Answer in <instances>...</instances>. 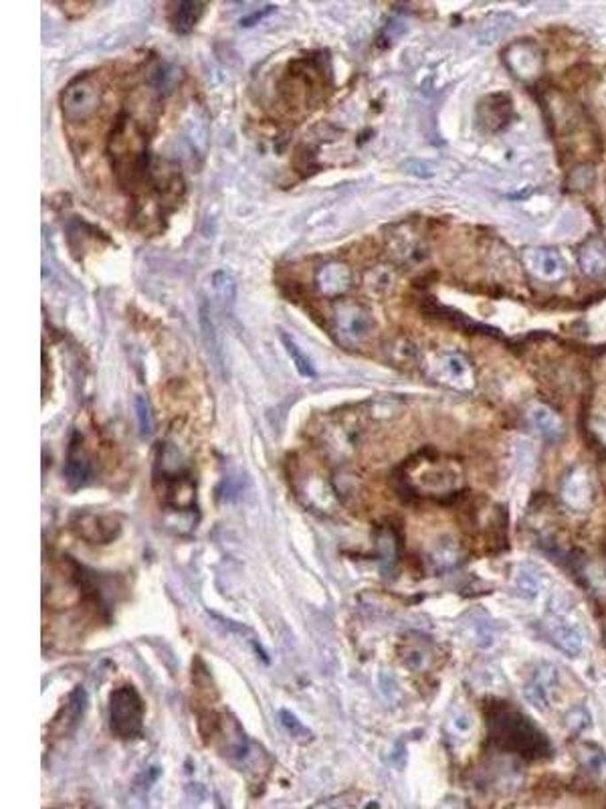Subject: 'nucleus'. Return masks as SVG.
<instances>
[{
	"mask_svg": "<svg viewBox=\"0 0 606 809\" xmlns=\"http://www.w3.org/2000/svg\"><path fill=\"white\" fill-rule=\"evenodd\" d=\"M107 154L112 158L115 175L120 177L126 189H132L142 183L148 170V140L142 128L129 118L121 115L110 134Z\"/></svg>",
	"mask_w": 606,
	"mask_h": 809,
	"instance_id": "f257e3e1",
	"label": "nucleus"
},
{
	"mask_svg": "<svg viewBox=\"0 0 606 809\" xmlns=\"http://www.w3.org/2000/svg\"><path fill=\"white\" fill-rule=\"evenodd\" d=\"M404 474L408 478V488L424 496L447 494L457 483V469L449 467L435 455H421V458L410 461V469Z\"/></svg>",
	"mask_w": 606,
	"mask_h": 809,
	"instance_id": "f03ea898",
	"label": "nucleus"
},
{
	"mask_svg": "<svg viewBox=\"0 0 606 809\" xmlns=\"http://www.w3.org/2000/svg\"><path fill=\"white\" fill-rule=\"evenodd\" d=\"M144 706L132 686H121L110 696V728L120 739H136L142 733Z\"/></svg>",
	"mask_w": 606,
	"mask_h": 809,
	"instance_id": "7ed1b4c3",
	"label": "nucleus"
},
{
	"mask_svg": "<svg viewBox=\"0 0 606 809\" xmlns=\"http://www.w3.org/2000/svg\"><path fill=\"white\" fill-rule=\"evenodd\" d=\"M546 633L550 635L554 646L570 660H576L584 652V638L580 627L566 616V611L560 605L552 603L544 617Z\"/></svg>",
	"mask_w": 606,
	"mask_h": 809,
	"instance_id": "20e7f679",
	"label": "nucleus"
},
{
	"mask_svg": "<svg viewBox=\"0 0 606 809\" xmlns=\"http://www.w3.org/2000/svg\"><path fill=\"white\" fill-rule=\"evenodd\" d=\"M99 90L89 79H77L71 82L61 93V110L65 118L71 122H83L97 112Z\"/></svg>",
	"mask_w": 606,
	"mask_h": 809,
	"instance_id": "39448f33",
	"label": "nucleus"
},
{
	"mask_svg": "<svg viewBox=\"0 0 606 809\" xmlns=\"http://www.w3.org/2000/svg\"><path fill=\"white\" fill-rule=\"evenodd\" d=\"M334 330L338 341L346 346L362 342L372 330V318L358 303H338V308L334 310Z\"/></svg>",
	"mask_w": 606,
	"mask_h": 809,
	"instance_id": "423d86ee",
	"label": "nucleus"
},
{
	"mask_svg": "<svg viewBox=\"0 0 606 809\" xmlns=\"http://www.w3.org/2000/svg\"><path fill=\"white\" fill-rule=\"evenodd\" d=\"M558 688L560 672L556 670L552 664H540V666L532 672L528 682L524 686L525 696H528L530 703L536 706L538 711H550Z\"/></svg>",
	"mask_w": 606,
	"mask_h": 809,
	"instance_id": "0eeeda50",
	"label": "nucleus"
},
{
	"mask_svg": "<svg viewBox=\"0 0 606 809\" xmlns=\"http://www.w3.org/2000/svg\"><path fill=\"white\" fill-rule=\"evenodd\" d=\"M524 265L544 281H556L566 276V262L562 253L550 247H528L524 251Z\"/></svg>",
	"mask_w": 606,
	"mask_h": 809,
	"instance_id": "6e6552de",
	"label": "nucleus"
},
{
	"mask_svg": "<svg viewBox=\"0 0 606 809\" xmlns=\"http://www.w3.org/2000/svg\"><path fill=\"white\" fill-rule=\"evenodd\" d=\"M75 532L93 545H105L118 537L121 530L120 518L110 514H82L74 522Z\"/></svg>",
	"mask_w": 606,
	"mask_h": 809,
	"instance_id": "1a4fd4ad",
	"label": "nucleus"
},
{
	"mask_svg": "<svg viewBox=\"0 0 606 809\" xmlns=\"http://www.w3.org/2000/svg\"><path fill=\"white\" fill-rule=\"evenodd\" d=\"M65 478H67L71 488H83L91 478V461L89 453L85 450L83 437L75 433L69 444L67 461H65Z\"/></svg>",
	"mask_w": 606,
	"mask_h": 809,
	"instance_id": "9d476101",
	"label": "nucleus"
},
{
	"mask_svg": "<svg viewBox=\"0 0 606 809\" xmlns=\"http://www.w3.org/2000/svg\"><path fill=\"white\" fill-rule=\"evenodd\" d=\"M562 498L568 506H572L576 510L587 508L590 504V498H593V482H590V475L584 472L582 467L572 469L564 482H562Z\"/></svg>",
	"mask_w": 606,
	"mask_h": 809,
	"instance_id": "9b49d317",
	"label": "nucleus"
},
{
	"mask_svg": "<svg viewBox=\"0 0 606 809\" xmlns=\"http://www.w3.org/2000/svg\"><path fill=\"white\" fill-rule=\"evenodd\" d=\"M317 290L326 295H340L348 292L352 286V271L350 267L340 262H331L322 267L315 276Z\"/></svg>",
	"mask_w": 606,
	"mask_h": 809,
	"instance_id": "f8f14e48",
	"label": "nucleus"
},
{
	"mask_svg": "<svg viewBox=\"0 0 606 809\" xmlns=\"http://www.w3.org/2000/svg\"><path fill=\"white\" fill-rule=\"evenodd\" d=\"M579 265L587 276L598 278L606 273V243L598 237L584 241L579 247Z\"/></svg>",
	"mask_w": 606,
	"mask_h": 809,
	"instance_id": "ddd939ff",
	"label": "nucleus"
},
{
	"mask_svg": "<svg viewBox=\"0 0 606 809\" xmlns=\"http://www.w3.org/2000/svg\"><path fill=\"white\" fill-rule=\"evenodd\" d=\"M514 585L519 591V595L530 599V601H536V599L542 597L546 593V575L542 570H538L533 565H522L516 569L514 573Z\"/></svg>",
	"mask_w": 606,
	"mask_h": 809,
	"instance_id": "4468645a",
	"label": "nucleus"
},
{
	"mask_svg": "<svg viewBox=\"0 0 606 809\" xmlns=\"http://www.w3.org/2000/svg\"><path fill=\"white\" fill-rule=\"evenodd\" d=\"M528 419L532 423V428L536 429L540 436H544L546 439H560L562 433H564V425H562V419L554 413V411L548 407V404L536 403L532 404L528 411Z\"/></svg>",
	"mask_w": 606,
	"mask_h": 809,
	"instance_id": "2eb2a0df",
	"label": "nucleus"
},
{
	"mask_svg": "<svg viewBox=\"0 0 606 809\" xmlns=\"http://www.w3.org/2000/svg\"><path fill=\"white\" fill-rule=\"evenodd\" d=\"M85 706H88V696H85V690L77 688L75 695H71L69 703L63 706V711L57 714V719H55V727L57 728H53V731L59 736L74 731V728L77 727L79 719L83 717Z\"/></svg>",
	"mask_w": 606,
	"mask_h": 809,
	"instance_id": "dca6fc26",
	"label": "nucleus"
},
{
	"mask_svg": "<svg viewBox=\"0 0 606 809\" xmlns=\"http://www.w3.org/2000/svg\"><path fill=\"white\" fill-rule=\"evenodd\" d=\"M508 67L514 69V74L519 77L530 79L533 75H538L540 71V53L533 47L525 45H514L509 49L508 53Z\"/></svg>",
	"mask_w": 606,
	"mask_h": 809,
	"instance_id": "f3484780",
	"label": "nucleus"
},
{
	"mask_svg": "<svg viewBox=\"0 0 606 809\" xmlns=\"http://www.w3.org/2000/svg\"><path fill=\"white\" fill-rule=\"evenodd\" d=\"M465 630L471 641L481 649H487L495 641V627L486 613H473L465 619Z\"/></svg>",
	"mask_w": 606,
	"mask_h": 809,
	"instance_id": "a211bd4d",
	"label": "nucleus"
},
{
	"mask_svg": "<svg viewBox=\"0 0 606 809\" xmlns=\"http://www.w3.org/2000/svg\"><path fill=\"white\" fill-rule=\"evenodd\" d=\"M205 11V4L202 3H180L175 9V17H172V23H175V28L178 33H189L190 28L198 23L200 14Z\"/></svg>",
	"mask_w": 606,
	"mask_h": 809,
	"instance_id": "6ab92c4d",
	"label": "nucleus"
},
{
	"mask_svg": "<svg viewBox=\"0 0 606 809\" xmlns=\"http://www.w3.org/2000/svg\"><path fill=\"white\" fill-rule=\"evenodd\" d=\"M281 341H284L285 350L291 357L293 365H295V368H298V373L301 374V377L314 379L315 377V368L312 366V363H309V358L306 357V354H303V350L299 349V346L295 344L287 334H281Z\"/></svg>",
	"mask_w": 606,
	"mask_h": 809,
	"instance_id": "aec40b11",
	"label": "nucleus"
},
{
	"mask_svg": "<svg viewBox=\"0 0 606 809\" xmlns=\"http://www.w3.org/2000/svg\"><path fill=\"white\" fill-rule=\"evenodd\" d=\"M443 368L447 373V377L453 381H461L471 379V368H469V363L463 358V354L457 352H449L443 357Z\"/></svg>",
	"mask_w": 606,
	"mask_h": 809,
	"instance_id": "412c9836",
	"label": "nucleus"
},
{
	"mask_svg": "<svg viewBox=\"0 0 606 809\" xmlns=\"http://www.w3.org/2000/svg\"><path fill=\"white\" fill-rule=\"evenodd\" d=\"M136 415H138V428L144 439H148L154 431V415H152L150 403L146 397H138L136 399Z\"/></svg>",
	"mask_w": 606,
	"mask_h": 809,
	"instance_id": "4be33fe9",
	"label": "nucleus"
},
{
	"mask_svg": "<svg viewBox=\"0 0 606 809\" xmlns=\"http://www.w3.org/2000/svg\"><path fill=\"white\" fill-rule=\"evenodd\" d=\"M213 286H214V290L219 292L221 298L225 300V303L233 302V298H235V281H233V278L229 276L227 271H214Z\"/></svg>",
	"mask_w": 606,
	"mask_h": 809,
	"instance_id": "5701e85b",
	"label": "nucleus"
},
{
	"mask_svg": "<svg viewBox=\"0 0 606 809\" xmlns=\"http://www.w3.org/2000/svg\"><path fill=\"white\" fill-rule=\"evenodd\" d=\"M279 720H281V725H284V728H287V733L293 734V736H309V731L306 728V725H303V722H299V719H295L293 714L290 711H281L279 712Z\"/></svg>",
	"mask_w": 606,
	"mask_h": 809,
	"instance_id": "b1692460",
	"label": "nucleus"
},
{
	"mask_svg": "<svg viewBox=\"0 0 606 809\" xmlns=\"http://www.w3.org/2000/svg\"><path fill=\"white\" fill-rule=\"evenodd\" d=\"M451 728H453V733H457V734H469L471 733V728H473V720L471 717H469L467 712H454L453 714V719H451Z\"/></svg>",
	"mask_w": 606,
	"mask_h": 809,
	"instance_id": "393cba45",
	"label": "nucleus"
},
{
	"mask_svg": "<svg viewBox=\"0 0 606 809\" xmlns=\"http://www.w3.org/2000/svg\"><path fill=\"white\" fill-rule=\"evenodd\" d=\"M590 725V717L587 714V711H572L570 712V717H568V727L576 728V731H584V728H587Z\"/></svg>",
	"mask_w": 606,
	"mask_h": 809,
	"instance_id": "a878e982",
	"label": "nucleus"
},
{
	"mask_svg": "<svg viewBox=\"0 0 606 809\" xmlns=\"http://www.w3.org/2000/svg\"><path fill=\"white\" fill-rule=\"evenodd\" d=\"M380 559L385 561L386 565H391L394 561V540L392 537H388V534H382L380 537Z\"/></svg>",
	"mask_w": 606,
	"mask_h": 809,
	"instance_id": "bb28decb",
	"label": "nucleus"
}]
</instances>
